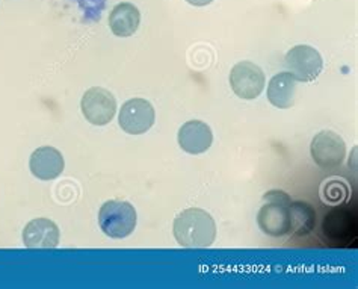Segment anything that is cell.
I'll return each mask as SVG.
<instances>
[{
    "label": "cell",
    "mask_w": 358,
    "mask_h": 289,
    "mask_svg": "<svg viewBox=\"0 0 358 289\" xmlns=\"http://www.w3.org/2000/svg\"><path fill=\"white\" fill-rule=\"evenodd\" d=\"M29 167L36 179L53 181L58 176H61V173L64 171L65 162H64V156L58 148L44 146V147L36 148V150L32 153Z\"/></svg>",
    "instance_id": "cell-11"
},
{
    "label": "cell",
    "mask_w": 358,
    "mask_h": 289,
    "mask_svg": "<svg viewBox=\"0 0 358 289\" xmlns=\"http://www.w3.org/2000/svg\"><path fill=\"white\" fill-rule=\"evenodd\" d=\"M187 3H191V5H194V6H206V5H209V3H212L213 0H186Z\"/></svg>",
    "instance_id": "cell-16"
},
{
    "label": "cell",
    "mask_w": 358,
    "mask_h": 289,
    "mask_svg": "<svg viewBox=\"0 0 358 289\" xmlns=\"http://www.w3.org/2000/svg\"><path fill=\"white\" fill-rule=\"evenodd\" d=\"M80 108L91 125L105 126L117 113V100L108 90L92 87L83 94Z\"/></svg>",
    "instance_id": "cell-5"
},
{
    "label": "cell",
    "mask_w": 358,
    "mask_h": 289,
    "mask_svg": "<svg viewBox=\"0 0 358 289\" xmlns=\"http://www.w3.org/2000/svg\"><path fill=\"white\" fill-rule=\"evenodd\" d=\"M141 14L139 9L129 2L118 3L109 15V27L114 35L121 36V38H127L131 36L139 27Z\"/></svg>",
    "instance_id": "cell-12"
},
{
    "label": "cell",
    "mask_w": 358,
    "mask_h": 289,
    "mask_svg": "<svg viewBox=\"0 0 358 289\" xmlns=\"http://www.w3.org/2000/svg\"><path fill=\"white\" fill-rule=\"evenodd\" d=\"M59 227L49 218H35L23 230V242L27 248H55L59 244Z\"/></svg>",
    "instance_id": "cell-10"
},
{
    "label": "cell",
    "mask_w": 358,
    "mask_h": 289,
    "mask_svg": "<svg viewBox=\"0 0 358 289\" xmlns=\"http://www.w3.org/2000/svg\"><path fill=\"white\" fill-rule=\"evenodd\" d=\"M213 143L212 129L204 121L192 120L186 123L178 130V144L186 153L201 155L210 148Z\"/></svg>",
    "instance_id": "cell-9"
},
{
    "label": "cell",
    "mask_w": 358,
    "mask_h": 289,
    "mask_svg": "<svg viewBox=\"0 0 358 289\" xmlns=\"http://www.w3.org/2000/svg\"><path fill=\"white\" fill-rule=\"evenodd\" d=\"M346 155V144L341 135L331 130H324L317 134L312 141V156L315 162L322 169H334L338 167Z\"/></svg>",
    "instance_id": "cell-8"
},
{
    "label": "cell",
    "mask_w": 358,
    "mask_h": 289,
    "mask_svg": "<svg viewBox=\"0 0 358 289\" xmlns=\"http://www.w3.org/2000/svg\"><path fill=\"white\" fill-rule=\"evenodd\" d=\"M99 225L109 238H126L136 227V211L127 202L109 200L100 208Z\"/></svg>",
    "instance_id": "cell-3"
},
{
    "label": "cell",
    "mask_w": 358,
    "mask_h": 289,
    "mask_svg": "<svg viewBox=\"0 0 358 289\" xmlns=\"http://www.w3.org/2000/svg\"><path fill=\"white\" fill-rule=\"evenodd\" d=\"M296 96V79L289 71L278 73L268 85V100L278 109L294 106Z\"/></svg>",
    "instance_id": "cell-13"
},
{
    "label": "cell",
    "mask_w": 358,
    "mask_h": 289,
    "mask_svg": "<svg viewBox=\"0 0 358 289\" xmlns=\"http://www.w3.org/2000/svg\"><path fill=\"white\" fill-rule=\"evenodd\" d=\"M287 71L299 82H313L324 67L320 53L312 45L299 44L292 48L285 58Z\"/></svg>",
    "instance_id": "cell-4"
},
{
    "label": "cell",
    "mask_w": 358,
    "mask_h": 289,
    "mask_svg": "<svg viewBox=\"0 0 358 289\" xmlns=\"http://www.w3.org/2000/svg\"><path fill=\"white\" fill-rule=\"evenodd\" d=\"M230 85L238 97L252 100L265 88V73L254 62L242 61L234 65L230 73Z\"/></svg>",
    "instance_id": "cell-6"
},
{
    "label": "cell",
    "mask_w": 358,
    "mask_h": 289,
    "mask_svg": "<svg viewBox=\"0 0 358 289\" xmlns=\"http://www.w3.org/2000/svg\"><path fill=\"white\" fill-rule=\"evenodd\" d=\"M155 108L145 99H131L121 106L120 126L126 134L141 135L155 125Z\"/></svg>",
    "instance_id": "cell-7"
},
{
    "label": "cell",
    "mask_w": 358,
    "mask_h": 289,
    "mask_svg": "<svg viewBox=\"0 0 358 289\" xmlns=\"http://www.w3.org/2000/svg\"><path fill=\"white\" fill-rule=\"evenodd\" d=\"M266 204L259 211V227L271 237H285L292 230L290 217V199L282 191H271L265 195Z\"/></svg>",
    "instance_id": "cell-2"
},
{
    "label": "cell",
    "mask_w": 358,
    "mask_h": 289,
    "mask_svg": "<svg viewBox=\"0 0 358 289\" xmlns=\"http://www.w3.org/2000/svg\"><path fill=\"white\" fill-rule=\"evenodd\" d=\"M355 218L351 216L350 209L337 208L329 212L328 217H325L324 230L336 242L351 239V232L355 233Z\"/></svg>",
    "instance_id": "cell-14"
},
{
    "label": "cell",
    "mask_w": 358,
    "mask_h": 289,
    "mask_svg": "<svg viewBox=\"0 0 358 289\" xmlns=\"http://www.w3.org/2000/svg\"><path fill=\"white\" fill-rule=\"evenodd\" d=\"M290 217H292V232L296 235H307L315 226V211L306 203H292L290 204Z\"/></svg>",
    "instance_id": "cell-15"
},
{
    "label": "cell",
    "mask_w": 358,
    "mask_h": 289,
    "mask_svg": "<svg viewBox=\"0 0 358 289\" xmlns=\"http://www.w3.org/2000/svg\"><path fill=\"white\" fill-rule=\"evenodd\" d=\"M174 237L178 244L187 248L210 247L216 238V225L209 212L189 208L174 220Z\"/></svg>",
    "instance_id": "cell-1"
}]
</instances>
